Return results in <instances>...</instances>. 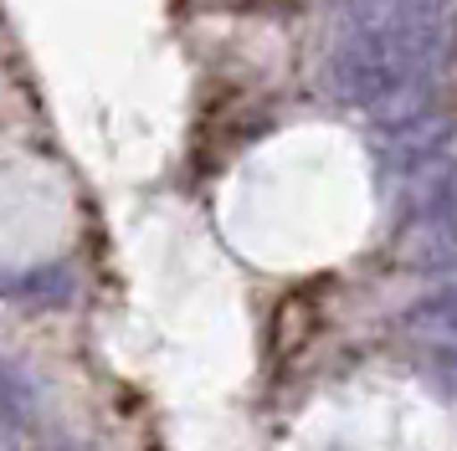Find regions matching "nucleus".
Instances as JSON below:
<instances>
[{
	"label": "nucleus",
	"mask_w": 457,
	"mask_h": 451,
	"mask_svg": "<svg viewBox=\"0 0 457 451\" xmlns=\"http://www.w3.org/2000/svg\"><path fill=\"white\" fill-rule=\"evenodd\" d=\"M457 62V11L436 16H391L375 26H350L329 52L324 87L350 108H386L411 87H432Z\"/></svg>",
	"instance_id": "1"
},
{
	"label": "nucleus",
	"mask_w": 457,
	"mask_h": 451,
	"mask_svg": "<svg viewBox=\"0 0 457 451\" xmlns=\"http://www.w3.org/2000/svg\"><path fill=\"white\" fill-rule=\"evenodd\" d=\"M380 134H386V144H380L386 164H391L395 175H411V180H421L427 169H436V164L453 154V139H457L453 119H447L442 108H427V113H416V119L386 123Z\"/></svg>",
	"instance_id": "2"
},
{
	"label": "nucleus",
	"mask_w": 457,
	"mask_h": 451,
	"mask_svg": "<svg viewBox=\"0 0 457 451\" xmlns=\"http://www.w3.org/2000/svg\"><path fill=\"white\" fill-rule=\"evenodd\" d=\"M427 226H457V154L427 169L406 201V231H427Z\"/></svg>",
	"instance_id": "3"
},
{
	"label": "nucleus",
	"mask_w": 457,
	"mask_h": 451,
	"mask_svg": "<svg viewBox=\"0 0 457 451\" xmlns=\"http://www.w3.org/2000/svg\"><path fill=\"white\" fill-rule=\"evenodd\" d=\"M406 328H411L416 339H432V344H442V348L457 354V287L411 303L406 308Z\"/></svg>",
	"instance_id": "4"
},
{
	"label": "nucleus",
	"mask_w": 457,
	"mask_h": 451,
	"mask_svg": "<svg viewBox=\"0 0 457 451\" xmlns=\"http://www.w3.org/2000/svg\"><path fill=\"white\" fill-rule=\"evenodd\" d=\"M406 262L421 272H457V226L406 231Z\"/></svg>",
	"instance_id": "5"
},
{
	"label": "nucleus",
	"mask_w": 457,
	"mask_h": 451,
	"mask_svg": "<svg viewBox=\"0 0 457 451\" xmlns=\"http://www.w3.org/2000/svg\"><path fill=\"white\" fill-rule=\"evenodd\" d=\"M436 11H453V0H345L350 26H375L391 16H436Z\"/></svg>",
	"instance_id": "6"
}]
</instances>
